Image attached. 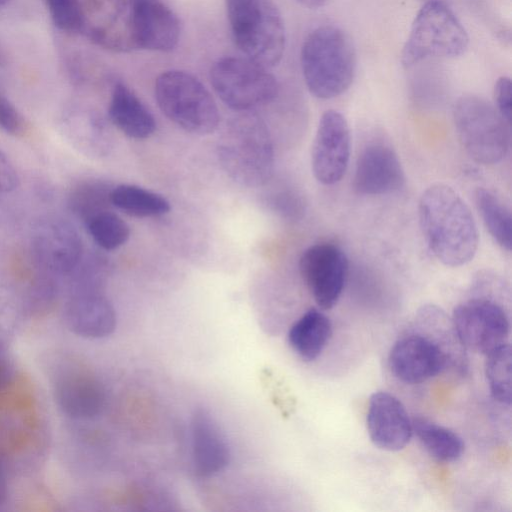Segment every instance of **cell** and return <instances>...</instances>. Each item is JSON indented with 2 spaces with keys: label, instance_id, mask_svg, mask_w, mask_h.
Masks as SVG:
<instances>
[{
  "label": "cell",
  "instance_id": "1",
  "mask_svg": "<svg viewBox=\"0 0 512 512\" xmlns=\"http://www.w3.org/2000/svg\"><path fill=\"white\" fill-rule=\"evenodd\" d=\"M418 216L422 234L432 254L446 266L470 262L478 248L474 217L461 196L450 186L436 183L421 195Z\"/></svg>",
  "mask_w": 512,
  "mask_h": 512
},
{
  "label": "cell",
  "instance_id": "2",
  "mask_svg": "<svg viewBox=\"0 0 512 512\" xmlns=\"http://www.w3.org/2000/svg\"><path fill=\"white\" fill-rule=\"evenodd\" d=\"M217 156L226 174L246 187L269 181L274 149L269 129L253 111L238 112L227 121L217 143Z\"/></svg>",
  "mask_w": 512,
  "mask_h": 512
},
{
  "label": "cell",
  "instance_id": "3",
  "mask_svg": "<svg viewBox=\"0 0 512 512\" xmlns=\"http://www.w3.org/2000/svg\"><path fill=\"white\" fill-rule=\"evenodd\" d=\"M304 81L319 99H332L351 85L356 56L348 35L333 25H323L305 38L300 54Z\"/></svg>",
  "mask_w": 512,
  "mask_h": 512
},
{
  "label": "cell",
  "instance_id": "4",
  "mask_svg": "<svg viewBox=\"0 0 512 512\" xmlns=\"http://www.w3.org/2000/svg\"><path fill=\"white\" fill-rule=\"evenodd\" d=\"M233 41L250 60L270 68L284 54L286 33L273 0H225Z\"/></svg>",
  "mask_w": 512,
  "mask_h": 512
},
{
  "label": "cell",
  "instance_id": "5",
  "mask_svg": "<svg viewBox=\"0 0 512 512\" xmlns=\"http://www.w3.org/2000/svg\"><path fill=\"white\" fill-rule=\"evenodd\" d=\"M161 112L186 132L209 135L219 125V110L207 88L182 70L161 73L154 87Z\"/></svg>",
  "mask_w": 512,
  "mask_h": 512
},
{
  "label": "cell",
  "instance_id": "6",
  "mask_svg": "<svg viewBox=\"0 0 512 512\" xmlns=\"http://www.w3.org/2000/svg\"><path fill=\"white\" fill-rule=\"evenodd\" d=\"M453 119L460 143L475 162L494 165L505 158L510 125L492 104L476 95H463L454 104Z\"/></svg>",
  "mask_w": 512,
  "mask_h": 512
},
{
  "label": "cell",
  "instance_id": "7",
  "mask_svg": "<svg viewBox=\"0 0 512 512\" xmlns=\"http://www.w3.org/2000/svg\"><path fill=\"white\" fill-rule=\"evenodd\" d=\"M468 34L443 0H428L418 11L402 51V63L410 67L431 57L462 55Z\"/></svg>",
  "mask_w": 512,
  "mask_h": 512
},
{
  "label": "cell",
  "instance_id": "8",
  "mask_svg": "<svg viewBox=\"0 0 512 512\" xmlns=\"http://www.w3.org/2000/svg\"><path fill=\"white\" fill-rule=\"evenodd\" d=\"M210 81L222 102L237 112L273 101L279 90L268 68L247 57L219 58L211 67Z\"/></svg>",
  "mask_w": 512,
  "mask_h": 512
},
{
  "label": "cell",
  "instance_id": "9",
  "mask_svg": "<svg viewBox=\"0 0 512 512\" xmlns=\"http://www.w3.org/2000/svg\"><path fill=\"white\" fill-rule=\"evenodd\" d=\"M451 322L462 347L484 355L507 342L510 332L506 310L487 297H475L459 304Z\"/></svg>",
  "mask_w": 512,
  "mask_h": 512
},
{
  "label": "cell",
  "instance_id": "10",
  "mask_svg": "<svg viewBox=\"0 0 512 512\" xmlns=\"http://www.w3.org/2000/svg\"><path fill=\"white\" fill-rule=\"evenodd\" d=\"M79 32L109 51L138 50L129 0H84L80 7Z\"/></svg>",
  "mask_w": 512,
  "mask_h": 512
},
{
  "label": "cell",
  "instance_id": "11",
  "mask_svg": "<svg viewBox=\"0 0 512 512\" xmlns=\"http://www.w3.org/2000/svg\"><path fill=\"white\" fill-rule=\"evenodd\" d=\"M447 342L430 332H412L400 337L391 347L388 365L393 375L408 384L424 382L449 365Z\"/></svg>",
  "mask_w": 512,
  "mask_h": 512
},
{
  "label": "cell",
  "instance_id": "12",
  "mask_svg": "<svg viewBox=\"0 0 512 512\" xmlns=\"http://www.w3.org/2000/svg\"><path fill=\"white\" fill-rule=\"evenodd\" d=\"M300 275L315 302L323 310L338 302L348 274L344 251L329 242L317 243L303 251L299 259Z\"/></svg>",
  "mask_w": 512,
  "mask_h": 512
},
{
  "label": "cell",
  "instance_id": "13",
  "mask_svg": "<svg viewBox=\"0 0 512 512\" xmlns=\"http://www.w3.org/2000/svg\"><path fill=\"white\" fill-rule=\"evenodd\" d=\"M350 149L347 120L336 110L325 111L319 120L311 153L316 180L324 185L339 182L347 170Z\"/></svg>",
  "mask_w": 512,
  "mask_h": 512
},
{
  "label": "cell",
  "instance_id": "14",
  "mask_svg": "<svg viewBox=\"0 0 512 512\" xmlns=\"http://www.w3.org/2000/svg\"><path fill=\"white\" fill-rule=\"evenodd\" d=\"M32 250L40 267L56 275L72 273L83 257L77 229L60 217H48L38 224L32 237Z\"/></svg>",
  "mask_w": 512,
  "mask_h": 512
},
{
  "label": "cell",
  "instance_id": "15",
  "mask_svg": "<svg viewBox=\"0 0 512 512\" xmlns=\"http://www.w3.org/2000/svg\"><path fill=\"white\" fill-rule=\"evenodd\" d=\"M54 399L61 411L74 419H91L100 414L105 404L101 381L87 368L68 366L53 382Z\"/></svg>",
  "mask_w": 512,
  "mask_h": 512
},
{
  "label": "cell",
  "instance_id": "16",
  "mask_svg": "<svg viewBox=\"0 0 512 512\" xmlns=\"http://www.w3.org/2000/svg\"><path fill=\"white\" fill-rule=\"evenodd\" d=\"M404 182V170L390 146L372 143L362 150L353 176L355 192L365 196L389 194L399 190Z\"/></svg>",
  "mask_w": 512,
  "mask_h": 512
},
{
  "label": "cell",
  "instance_id": "17",
  "mask_svg": "<svg viewBox=\"0 0 512 512\" xmlns=\"http://www.w3.org/2000/svg\"><path fill=\"white\" fill-rule=\"evenodd\" d=\"M366 424L373 444L385 451L403 449L413 434L412 420L402 402L384 391L370 396Z\"/></svg>",
  "mask_w": 512,
  "mask_h": 512
},
{
  "label": "cell",
  "instance_id": "18",
  "mask_svg": "<svg viewBox=\"0 0 512 512\" xmlns=\"http://www.w3.org/2000/svg\"><path fill=\"white\" fill-rule=\"evenodd\" d=\"M129 1L138 50H173L181 33L180 20L175 12L162 0Z\"/></svg>",
  "mask_w": 512,
  "mask_h": 512
},
{
  "label": "cell",
  "instance_id": "19",
  "mask_svg": "<svg viewBox=\"0 0 512 512\" xmlns=\"http://www.w3.org/2000/svg\"><path fill=\"white\" fill-rule=\"evenodd\" d=\"M65 319L71 332L87 339L107 337L116 327L113 305L100 289L75 291L67 304Z\"/></svg>",
  "mask_w": 512,
  "mask_h": 512
},
{
  "label": "cell",
  "instance_id": "20",
  "mask_svg": "<svg viewBox=\"0 0 512 512\" xmlns=\"http://www.w3.org/2000/svg\"><path fill=\"white\" fill-rule=\"evenodd\" d=\"M192 463L202 477L218 474L229 463L230 449L214 417L205 409H197L191 420Z\"/></svg>",
  "mask_w": 512,
  "mask_h": 512
},
{
  "label": "cell",
  "instance_id": "21",
  "mask_svg": "<svg viewBox=\"0 0 512 512\" xmlns=\"http://www.w3.org/2000/svg\"><path fill=\"white\" fill-rule=\"evenodd\" d=\"M106 124L98 113L73 107L61 114L58 130L79 153L86 157L101 158L112 148V136Z\"/></svg>",
  "mask_w": 512,
  "mask_h": 512
},
{
  "label": "cell",
  "instance_id": "22",
  "mask_svg": "<svg viewBox=\"0 0 512 512\" xmlns=\"http://www.w3.org/2000/svg\"><path fill=\"white\" fill-rule=\"evenodd\" d=\"M108 117L118 130L133 139H146L156 129L153 114L122 82H116L112 88Z\"/></svg>",
  "mask_w": 512,
  "mask_h": 512
},
{
  "label": "cell",
  "instance_id": "23",
  "mask_svg": "<svg viewBox=\"0 0 512 512\" xmlns=\"http://www.w3.org/2000/svg\"><path fill=\"white\" fill-rule=\"evenodd\" d=\"M332 336L330 319L315 308L305 312L290 328L288 341L305 361H313L325 349Z\"/></svg>",
  "mask_w": 512,
  "mask_h": 512
},
{
  "label": "cell",
  "instance_id": "24",
  "mask_svg": "<svg viewBox=\"0 0 512 512\" xmlns=\"http://www.w3.org/2000/svg\"><path fill=\"white\" fill-rule=\"evenodd\" d=\"M412 429L428 454L437 461L453 462L463 454L462 438L447 427L417 417L412 420Z\"/></svg>",
  "mask_w": 512,
  "mask_h": 512
},
{
  "label": "cell",
  "instance_id": "25",
  "mask_svg": "<svg viewBox=\"0 0 512 512\" xmlns=\"http://www.w3.org/2000/svg\"><path fill=\"white\" fill-rule=\"evenodd\" d=\"M110 201L125 214L137 218L157 217L170 211V203L165 197L132 184L113 187Z\"/></svg>",
  "mask_w": 512,
  "mask_h": 512
},
{
  "label": "cell",
  "instance_id": "26",
  "mask_svg": "<svg viewBox=\"0 0 512 512\" xmlns=\"http://www.w3.org/2000/svg\"><path fill=\"white\" fill-rule=\"evenodd\" d=\"M476 206L492 238L503 249L512 247V216L510 209L491 191L478 188Z\"/></svg>",
  "mask_w": 512,
  "mask_h": 512
},
{
  "label": "cell",
  "instance_id": "27",
  "mask_svg": "<svg viewBox=\"0 0 512 512\" xmlns=\"http://www.w3.org/2000/svg\"><path fill=\"white\" fill-rule=\"evenodd\" d=\"M512 354L508 342L486 354L485 374L492 397L499 403L511 404Z\"/></svg>",
  "mask_w": 512,
  "mask_h": 512
},
{
  "label": "cell",
  "instance_id": "28",
  "mask_svg": "<svg viewBox=\"0 0 512 512\" xmlns=\"http://www.w3.org/2000/svg\"><path fill=\"white\" fill-rule=\"evenodd\" d=\"M112 188L97 180L81 182L71 189L68 206L85 223L93 215L108 209Z\"/></svg>",
  "mask_w": 512,
  "mask_h": 512
},
{
  "label": "cell",
  "instance_id": "29",
  "mask_svg": "<svg viewBox=\"0 0 512 512\" xmlns=\"http://www.w3.org/2000/svg\"><path fill=\"white\" fill-rule=\"evenodd\" d=\"M85 224L93 241L107 251L121 247L130 236L128 224L108 209L93 215Z\"/></svg>",
  "mask_w": 512,
  "mask_h": 512
},
{
  "label": "cell",
  "instance_id": "30",
  "mask_svg": "<svg viewBox=\"0 0 512 512\" xmlns=\"http://www.w3.org/2000/svg\"><path fill=\"white\" fill-rule=\"evenodd\" d=\"M54 25L66 33L79 32V0H44Z\"/></svg>",
  "mask_w": 512,
  "mask_h": 512
},
{
  "label": "cell",
  "instance_id": "31",
  "mask_svg": "<svg viewBox=\"0 0 512 512\" xmlns=\"http://www.w3.org/2000/svg\"><path fill=\"white\" fill-rule=\"evenodd\" d=\"M27 128V121L21 112L0 93V129L12 136H23Z\"/></svg>",
  "mask_w": 512,
  "mask_h": 512
},
{
  "label": "cell",
  "instance_id": "32",
  "mask_svg": "<svg viewBox=\"0 0 512 512\" xmlns=\"http://www.w3.org/2000/svg\"><path fill=\"white\" fill-rule=\"evenodd\" d=\"M270 205L274 211L288 219H298L304 213V203L293 191H280L272 195Z\"/></svg>",
  "mask_w": 512,
  "mask_h": 512
},
{
  "label": "cell",
  "instance_id": "33",
  "mask_svg": "<svg viewBox=\"0 0 512 512\" xmlns=\"http://www.w3.org/2000/svg\"><path fill=\"white\" fill-rule=\"evenodd\" d=\"M495 108L501 117L510 125L512 110V84L510 78L502 76L494 86Z\"/></svg>",
  "mask_w": 512,
  "mask_h": 512
},
{
  "label": "cell",
  "instance_id": "34",
  "mask_svg": "<svg viewBox=\"0 0 512 512\" xmlns=\"http://www.w3.org/2000/svg\"><path fill=\"white\" fill-rule=\"evenodd\" d=\"M19 176L12 161L0 147V193H9L17 188Z\"/></svg>",
  "mask_w": 512,
  "mask_h": 512
},
{
  "label": "cell",
  "instance_id": "35",
  "mask_svg": "<svg viewBox=\"0 0 512 512\" xmlns=\"http://www.w3.org/2000/svg\"><path fill=\"white\" fill-rule=\"evenodd\" d=\"M14 364L8 353L0 347V390L6 388L13 380Z\"/></svg>",
  "mask_w": 512,
  "mask_h": 512
},
{
  "label": "cell",
  "instance_id": "36",
  "mask_svg": "<svg viewBox=\"0 0 512 512\" xmlns=\"http://www.w3.org/2000/svg\"><path fill=\"white\" fill-rule=\"evenodd\" d=\"M7 496V481L3 471V468L0 464V505L5 501Z\"/></svg>",
  "mask_w": 512,
  "mask_h": 512
},
{
  "label": "cell",
  "instance_id": "37",
  "mask_svg": "<svg viewBox=\"0 0 512 512\" xmlns=\"http://www.w3.org/2000/svg\"><path fill=\"white\" fill-rule=\"evenodd\" d=\"M301 5L310 8V9H317L325 6L330 0H296Z\"/></svg>",
  "mask_w": 512,
  "mask_h": 512
},
{
  "label": "cell",
  "instance_id": "38",
  "mask_svg": "<svg viewBox=\"0 0 512 512\" xmlns=\"http://www.w3.org/2000/svg\"><path fill=\"white\" fill-rule=\"evenodd\" d=\"M8 64V54L5 47L0 42V68L5 67Z\"/></svg>",
  "mask_w": 512,
  "mask_h": 512
},
{
  "label": "cell",
  "instance_id": "39",
  "mask_svg": "<svg viewBox=\"0 0 512 512\" xmlns=\"http://www.w3.org/2000/svg\"><path fill=\"white\" fill-rule=\"evenodd\" d=\"M10 0H0V7L8 3Z\"/></svg>",
  "mask_w": 512,
  "mask_h": 512
},
{
  "label": "cell",
  "instance_id": "40",
  "mask_svg": "<svg viewBox=\"0 0 512 512\" xmlns=\"http://www.w3.org/2000/svg\"><path fill=\"white\" fill-rule=\"evenodd\" d=\"M424 1V0H423ZM428 1V0H425V2Z\"/></svg>",
  "mask_w": 512,
  "mask_h": 512
}]
</instances>
